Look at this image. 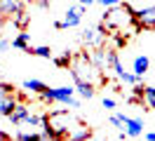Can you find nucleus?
Wrapping results in <instances>:
<instances>
[{
	"mask_svg": "<svg viewBox=\"0 0 155 141\" xmlns=\"http://www.w3.org/2000/svg\"><path fill=\"white\" fill-rule=\"evenodd\" d=\"M104 26L108 31H120V33H125V31H141V28L136 26L134 21V7L129 5V2H120V5H113V7H106L104 12Z\"/></svg>",
	"mask_w": 155,
	"mask_h": 141,
	"instance_id": "1",
	"label": "nucleus"
},
{
	"mask_svg": "<svg viewBox=\"0 0 155 141\" xmlns=\"http://www.w3.org/2000/svg\"><path fill=\"white\" fill-rule=\"evenodd\" d=\"M68 71H71V78H73V82H89V85H97V82H106L108 78L101 75L97 66L92 64V59H89L87 52H80L78 56H73V61L68 66Z\"/></svg>",
	"mask_w": 155,
	"mask_h": 141,
	"instance_id": "2",
	"label": "nucleus"
},
{
	"mask_svg": "<svg viewBox=\"0 0 155 141\" xmlns=\"http://www.w3.org/2000/svg\"><path fill=\"white\" fill-rule=\"evenodd\" d=\"M45 122H47L49 129L54 132L57 139H68V134L75 129V127L82 125L80 120H75V118H73L68 111H64V108H57V111L47 113V115H45Z\"/></svg>",
	"mask_w": 155,
	"mask_h": 141,
	"instance_id": "3",
	"label": "nucleus"
},
{
	"mask_svg": "<svg viewBox=\"0 0 155 141\" xmlns=\"http://www.w3.org/2000/svg\"><path fill=\"white\" fill-rule=\"evenodd\" d=\"M108 35H110L108 28L104 26V24H97V26H87L85 28L82 35H80V40H82V45H87L89 49H94V47H104L106 45Z\"/></svg>",
	"mask_w": 155,
	"mask_h": 141,
	"instance_id": "4",
	"label": "nucleus"
},
{
	"mask_svg": "<svg viewBox=\"0 0 155 141\" xmlns=\"http://www.w3.org/2000/svg\"><path fill=\"white\" fill-rule=\"evenodd\" d=\"M73 92H75V87H68V85H64V87H45L40 92V96H42V101L66 106V101L73 96Z\"/></svg>",
	"mask_w": 155,
	"mask_h": 141,
	"instance_id": "5",
	"label": "nucleus"
},
{
	"mask_svg": "<svg viewBox=\"0 0 155 141\" xmlns=\"http://www.w3.org/2000/svg\"><path fill=\"white\" fill-rule=\"evenodd\" d=\"M82 14H85V7L78 2V5H73V7H68V9H66L64 19H61V21H57V24H54V28H57V31H64V28H73V26H78V24L82 21Z\"/></svg>",
	"mask_w": 155,
	"mask_h": 141,
	"instance_id": "6",
	"label": "nucleus"
},
{
	"mask_svg": "<svg viewBox=\"0 0 155 141\" xmlns=\"http://www.w3.org/2000/svg\"><path fill=\"white\" fill-rule=\"evenodd\" d=\"M134 21H136V26H139V28H146V31L155 28V5L134 9Z\"/></svg>",
	"mask_w": 155,
	"mask_h": 141,
	"instance_id": "7",
	"label": "nucleus"
},
{
	"mask_svg": "<svg viewBox=\"0 0 155 141\" xmlns=\"http://www.w3.org/2000/svg\"><path fill=\"white\" fill-rule=\"evenodd\" d=\"M120 118H122V125H125V134L127 136H141L143 134V120L141 118H129L125 113H120Z\"/></svg>",
	"mask_w": 155,
	"mask_h": 141,
	"instance_id": "8",
	"label": "nucleus"
},
{
	"mask_svg": "<svg viewBox=\"0 0 155 141\" xmlns=\"http://www.w3.org/2000/svg\"><path fill=\"white\" fill-rule=\"evenodd\" d=\"M21 9H24V0H0V17L12 19Z\"/></svg>",
	"mask_w": 155,
	"mask_h": 141,
	"instance_id": "9",
	"label": "nucleus"
},
{
	"mask_svg": "<svg viewBox=\"0 0 155 141\" xmlns=\"http://www.w3.org/2000/svg\"><path fill=\"white\" fill-rule=\"evenodd\" d=\"M14 106H17V96L14 92H0V120L2 118H7L12 111H14Z\"/></svg>",
	"mask_w": 155,
	"mask_h": 141,
	"instance_id": "10",
	"label": "nucleus"
},
{
	"mask_svg": "<svg viewBox=\"0 0 155 141\" xmlns=\"http://www.w3.org/2000/svg\"><path fill=\"white\" fill-rule=\"evenodd\" d=\"M148 71H150V59H148L146 54L134 56V61H132V73L139 75V78H143Z\"/></svg>",
	"mask_w": 155,
	"mask_h": 141,
	"instance_id": "11",
	"label": "nucleus"
},
{
	"mask_svg": "<svg viewBox=\"0 0 155 141\" xmlns=\"http://www.w3.org/2000/svg\"><path fill=\"white\" fill-rule=\"evenodd\" d=\"M28 111H31V106H28V103H17V106H14V111H12L10 115H7V118H10V122L14 125V127H19L21 122L26 120Z\"/></svg>",
	"mask_w": 155,
	"mask_h": 141,
	"instance_id": "12",
	"label": "nucleus"
},
{
	"mask_svg": "<svg viewBox=\"0 0 155 141\" xmlns=\"http://www.w3.org/2000/svg\"><path fill=\"white\" fill-rule=\"evenodd\" d=\"M12 47H14V49H21V52H28V47H31V33H26L24 28H19L17 38L12 40Z\"/></svg>",
	"mask_w": 155,
	"mask_h": 141,
	"instance_id": "13",
	"label": "nucleus"
},
{
	"mask_svg": "<svg viewBox=\"0 0 155 141\" xmlns=\"http://www.w3.org/2000/svg\"><path fill=\"white\" fill-rule=\"evenodd\" d=\"M141 101H143L146 108H155V87H150V85H143Z\"/></svg>",
	"mask_w": 155,
	"mask_h": 141,
	"instance_id": "14",
	"label": "nucleus"
},
{
	"mask_svg": "<svg viewBox=\"0 0 155 141\" xmlns=\"http://www.w3.org/2000/svg\"><path fill=\"white\" fill-rule=\"evenodd\" d=\"M47 85L42 82V80H35V78H31V80H24V89L31 94H40L42 89H45Z\"/></svg>",
	"mask_w": 155,
	"mask_h": 141,
	"instance_id": "15",
	"label": "nucleus"
},
{
	"mask_svg": "<svg viewBox=\"0 0 155 141\" xmlns=\"http://www.w3.org/2000/svg\"><path fill=\"white\" fill-rule=\"evenodd\" d=\"M68 139L71 141H85V139H92V129L85 127V125H80V129H73L68 134Z\"/></svg>",
	"mask_w": 155,
	"mask_h": 141,
	"instance_id": "16",
	"label": "nucleus"
},
{
	"mask_svg": "<svg viewBox=\"0 0 155 141\" xmlns=\"http://www.w3.org/2000/svg\"><path fill=\"white\" fill-rule=\"evenodd\" d=\"M75 92L82 96V99H92L94 94H97V89H94V85H89V82H78L75 85Z\"/></svg>",
	"mask_w": 155,
	"mask_h": 141,
	"instance_id": "17",
	"label": "nucleus"
},
{
	"mask_svg": "<svg viewBox=\"0 0 155 141\" xmlns=\"http://www.w3.org/2000/svg\"><path fill=\"white\" fill-rule=\"evenodd\" d=\"M28 54H35L40 59H52V47L40 45V47H28Z\"/></svg>",
	"mask_w": 155,
	"mask_h": 141,
	"instance_id": "18",
	"label": "nucleus"
},
{
	"mask_svg": "<svg viewBox=\"0 0 155 141\" xmlns=\"http://www.w3.org/2000/svg\"><path fill=\"white\" fill-rule=\"evenodd\" d=\"M14 136H17L19 141H42V134L35 132V129H31V132H17Z\"/></svg>",
	"mask_w": 155,
	"mask_h": 141,
	"instance_id": "19",
	"label": "nucleus"
},
{
	"mask_svg": "<svg viewBox=\"0 0 155 141\" xmlns=\"http://www.w3.org/2000/svg\"><path fill=\"white\" fill-rule=\"evenodd\" d=\"M71 61H73V56L68 54V52H64L61 56H57V59H54V64H57L59 68H68V66H71Z\"/></svg>",
	"mask_w": 155,
	"mask_h": 141,
	"instance_id": "20",
	"label": "nucleus"
},
{
	"mask_svg": "<svg viewBox=\"0 0 155 141\" xmlns=\"http://www.w3.org/2000/svg\"><path fill=\"white\" fill-rule=\"evenodd\" d=\"M113 42H115V49H122V47L127 45V35L120 33V31H115V33H113Z\"/></svg>",
	"mask_w": 155,
	"mask_h": 141,
	"instance_id": "21",
	"label": "nucleus"
},
{
	"mask_svg": "<svg viewBox=\"0 0 155 141\" xmlns=\"http://www.w3.org/2000/svg\"><path fill=\"white\" fill-rule=\"evenodd\" d=\"M110 125H113V127H115L117 132H122V129H125V125H122V118H120V113L110 115Z\"/></svg>",
	"mask_w": 155,
	"mask_h": 141,
	"instance_id": "22",
	"label": "nucleus"
},
{
	"mask_svg": "<svg viewBox=\"0 0 155 141\" xmlns=\"http://www.w3.org/2000/svg\"><path fill=\"white\" fill-rule=\"evenodd\" d=\"M104 108H108V111H113V108H115V99H113V96H104Z\"/></svg>",
	"mask_w": 155,
	"mask_h": 141,
	"instance_id": "23",
	"label": "nucleus"
},
{
	"mask_svg": "<svg viewBox=\"0 0 155 141\" xmlns=\"http://www.w3.org/2000/svg\"><path fill=\"white\" fill-rule=\"evenodd\" d=\"M101 7L106 9V7H113V5H120V0H97Z\"/></svg>",
	"mask_w": 155,
	"mask_h": 141,
	"instance_id": "24",
	"label": "nucleus"
},
{
	"mask_svg": "<svg viewBox=\"0 0 155 141\" xmlns=\"http://www.w3.org/2000/svg\"><path fill=\"white\" fill-rule=\"evenodd\" d=\"M10 47H12V42H10V40H5V38L0 35V52H7Z\"/></svg>",
	"mask_w": 155,
	"mask_h": 141,
	"instance_id": "25",
	"label": "nucleus"
},
{
	"mask_svg": "<svg viewBox=\"0 0 155 141\" xmlns=\"http://www.w3.org/2000/svg\"><path fill=\"white\" fill-rule=\"evenodd\" d=\"M66 106H68V108H80V99H75V96H71V99L66 101Z\"/></svg>",
	"mask_w": 155,
	"mask_h": 141,
	"instance_id": "26",
	"label": "nucleus"
},
{
	"mask_svg": "<svg viewBox=\"0 0 155 141\" xmlns=\"http://www.w3.org/2000/svg\"><path fill=\"white\" fill-rule=\"evenodd\" d=\"M0 92H7V94H10V92H14V87H12L10 82H2V80H0Z\"/></svg>",
	"mask_w": 155,
	"mask_h": 141,
	"instance_id": "27",
	"label": "nucleus"
},
{
	"mask_svg": "<svg viewBox=\"0 0 155 141\" xmlns=\"http://www.w3.org/2000/svg\"><path fill=\"white\" fill-rule=\"evenodd\" d=\"M94 2H97V0H80V5H82V7H89V5H94Z\"/></svg>",
	"mask_w": 155,
	"mask_h": 141,
	"instance_id": "28",
	"label": "nucleus"
},
{
	"mask_svg": "<svg viewBox=\"0 0 155 141\" xmlns=\"http://www.w3.org/2000/svg\"><path fill=\"white\" fill-rule=\"evenodd\" d=\"M143 136H146V139H148V141H155V132H146Z\"/></svg>",
	"mask_w": 155,
	"mask_h": 141,
	"instance_id": "29",
	"label": "nucleus"
},
{
	"mask_svg": "<svg viewBox=\"0 0 155 141\" xmlns=\"http://www.w3.org/2000/svg\"><path fill=\"white\" fill-rule=\"evenodd\" d=\"M5 21H7V19H5V17H0V35H2V28H5Z\"/></svg>",
	"mask_w": 155,
	"mask_h": 141,
	"instance_id": "30",
	"label": "nucleus"
},
{
	"mask_svg": "<svg viewBox=\"0 0 155 141\" xmlns=\"http://www.w3.org/2000/svg\"><path fill=\"white\" fill-rule=\"evenodd\" d=\"M49 2L52 0H40V7H49Z\"/></svg>",
	"mask_w": 155,
	"mask_h": 141,
	"instance_id": "31",
	"label": "nucleus"
},
{
	"mask_svg": "<svg viewBox=\"0 0 155 141\" xmlns=\"http://www.w3.org/2000/svg\"><path fill=\"white\" fill-rule=\"evenodd\" d=\"M125 2H134V0H125Z\"/></svg>",
	"mask_w": 155,
	"mask_h": 141,
	"instance_id": "32",
	"label": "nucleus"
},
{
	"mask_svg": "<svg viewBox=\"0 0 155 141\" xmlns=\"http://www.w3.org/2000/svg\"><path fill=\"white\" fill-rule=\"evenodd\" d=\"M150 68H153V71H155V64H153V66H150Z\"/></svg>",
	"mask_w": 155,
	"mask_h": 141,
	"instance_id": "33",
	"label": "nucleus"
}]
</instances>
